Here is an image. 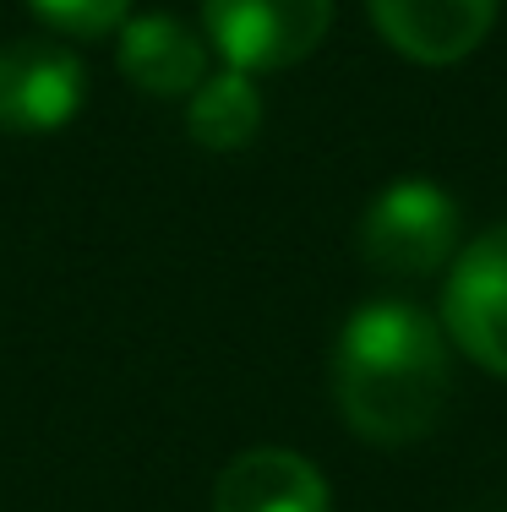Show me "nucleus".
I'll list each match as a JSON object with an SVG mask.
<instances>
[{"label":"nucleus","instance_id":"f257e3e1","mask_svg":"<svg viewBox=\"0 0 507 512\" xmlns=\"http://www.w3.org/2000/svg\"><path fill=\"white\" fill-rule=\"evenodd\" d=\"M453 393V344L415 300H366L333 344V398L360 442L404 447L437 431Z\"/></svg>","mask_w":507,"mask_h":512},{"label":"nucleus","instance_id":"f03ea898","mask_svg":"<svg viewBox=\"0 0 507 512\" xmlns=\"http://www.w3.org/2000/svg\"><path fill=\"white\" fill-rule=\"evenodd\" d=\"M458 202L437 180H393L360 218V256L388 278H431L458 256Z\"/></svg>","mask_w":507,"mask_h":512},{"label":"nucleus","instance_id":"7ed1b4c3","mask_svg":"<svg viewBox=\"0 0 507 512\" xmlns=\"http://www.w3.org/2000/svg\"><path fill=\"white\" fill-rule=\"evenodd\" d=\"M202 28L235 71L300 66L333 28V0H202Z\"/></svg>","mask_w":507,"mask_h":512},{"label":"nucleus","instance_id":"20e7f679","mask_svg":"<svg viewBox=\"0 0 507 512\" xmlns=\"http://www.w3.org/2000/svg\"><path fill=\"white\" fill-rule=\"evenodd\" d=\"M442 333L480 371L507 382V224L475 235L453 256L442 289Z\"/></svg>","mask_w":507,"mask_h":512},{"label":"nucleus","instance_id":"39448f33","mask_svg":"<svg viewBox=\"0 0 507 512\" xmlns=\"http://www.w3.org/2000/svg\"><path fill=\"white\" fill-rule=\"evenodd\" d=\"M88 77L82 60L55 39L0 44V131L17 137H50L82 115Z\"/></svg>","mask_w":507,"mask_h":512},{"label":"nucleus","instance_id":"423d86ee","mask_svg":"<svg viewBox=\"0 0 507 512\" xmlns=\"http://www.w3.org/2000/svg\"><path fill=\"white\" fill-rule=\"evenodd\" d=\"M377 33L415 66H453L497 28L502 0H366Z\"/></svg>","mask_w":507,"mask_h":512},{"label":"nucleus","instance_id":"0eeeda50","mask_svg":"<svg viewBox=\"0 0 507 512\" xmlns=\"http://www.w3.org/2000/svg\"><path fill=\"white\" fill-rule=\"evenodd\" d=\"M213 512H333V491L311 458L289 447H251L224 463Z\"/></svg>","mask_w":507,"mask_h":512},{"label":"nucleus","instance_id":"6e6552de","mask_svg":"<svg viewBox=\"0 0 507 512\" xmlns=\"http://www.w3.org/2000/svg\"><path fill=\"white\" fill-rule=\"evenodd\" d=\"M120 77L131 88L153 93V99H191L197 82L208 77V44L197 28H186L180 17L148 11V17L120 22Z\"/></svg>","mask_w":507,"mask_h":512},{"label":"nucleus","instance_id":"1a4fd4ad","mask_svg":"<svg viewBox=\"0 0 507 512\" xmlns=\"http://www.w3.org/2000/svg\"><path fill=\"white\" fill-rule=\"evenodd\" d=\"M186 131L191 142H202V148L213 153H235L246 148L251 137L262 131V88L251 71H208V77L197 82V93L186 99Z\"/></svg>","mask_w":507,"mask_h":512},{"label":"nucleus","instance_id":"9d476101","mask_svg":"<svg viewBox=\"0 0 507 512\" xmlns=\"http://www.w3.org/2000/svg\"><path fill=\"white\" fill-rule=\"evenodd\" d=\"M28 6L66 39H104V33H120V22L131 17V0H28Z\"/></svg>","mask_w":507,"mask_h":512}]
</instances>
